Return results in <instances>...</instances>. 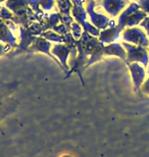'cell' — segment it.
Returning <instances> with one entry per match:
<instances>
[{"mask_svg":"<svg viewBox=\"0 0 149 157\" xmlns=\"http://www.w3.org/2000/svg\"><path fill=\"white\" fill-rule=\"evenodd\" d=\"M99 43V39H97L96 37L90 35L89 33L83 32L82 33L81 38L79 40H76V46H77L78 54L75 60L71 61L72 62V68L66 74L65 78H68L73 73H77L80 77L82 84L83 86L85 85L83 81V71H85V67L89 59V55L93 53V51L96 48V46Z\"/></svg>","mask_w":149,"mask_h":157,"instance_id":"1","label":"cell"},{"mask_svg":"<svg viewBox=\"0 0 149 157\" xmlns=\"http://www.w3.org/2000/svg\"><path fill=\"white\" fill-rule=\"evenodd\" d=\"M86 0H73V7L72 14L75 21L80 25L84 32L89 33L90 35L94 37H99L100 30L94 27L89 21H87V11L86 8H84L83 3Z\"/></svg>","mask_w":149,"mask_h":157,"instance_id":"2","label":"cell"},{"mask_svg":"<svg viewBox=\"0 0 149 157\" xmlns=\"http://www.w3.org/2000/svg\"><path fill=\"white\" fill-rule=\"evenodd\" d=\"M122 46L125 48L127 52V58L125 60L127 64L132 63V62H141L144 67H147L149 62V56L146 48L128 42H123Z\"/></svg>","mask_w":149,"mask_h":157,"instance_id":"3","label":"cell"},{"mask_svg":"<svg viewBox=\"0 0 149 157\" xmlns=\"http://www.w3.org/2000/svg\"><path fill=\"white\" fill-rule=\"evenodd\" d=\"M123 39L124 42H128L137 46H142L144 48L149 46V39L147 38V35L143 32V30L137 27L127 28L126 30H124Z\"/></svg>","mask_w":149,"mask_h":157,"instance_id":"4","label":"cell"},{"mask_svg":"<svg viewBox=\"0 0 149 157\" xmlns=\"http://www.w3.org/2000/svg\"><path fill=\"white\" fill-rule=\"evenodd\" d=\"M97 2L95 0H88L87 5H86V11L87 14L90 17V23L93 25L94 27H96L99 30H105L106 28L109 27L110 20L106 15L95 12V7H96Z\"/></svg>","mask_w":149,"mask_h":157,"instance_id":"5","label":"cell"},{"mask_svg":"<svg viewBox=\"0 0 149 157\" xmlns=\"http://www.w3.org/2000/svg\"><path fill=\"white\" fill-rule=\"evenodd\" d=\"M51 48H52V44L50 41L44 39L40 36H38V37H36V39L34 40V42L26 49V51L25 52H41V53H44L45 55H48L50 58H52L53 61L56 62V63H57L62 70V67H61V64H60L59 60L52 54L51 52H50V49Z\"/></svg>","mask_w":149,"mask_h":157,"instance_id":"6","label":"cell"},{"mask_svg":"<svg viewBox=\"0 0 149 157\" xmlns=\"http://www.w3.org/2000/svg\"><path fill=\"white\" fill-rule=\"evenodd\" d=\"M51 53L59 60L60 64L62 67V71L68 74L69 71V67L68 64V57L71 54V48L66 44L57 43L54 46H52Z\"/></svg>","mask_w":149,"mask_h":157,"instance_id":"7","label":"cell"},{"mask_svg":"<svg viewBox=\"0 0 149 157\" xmlns=\"http://www.w3.org/2000/svg\"><path fill=\"white\" fill-rule=\"evenodd\" d=\"M57 3V7L59 9V13L61 15V24L71 31V27L73 25L72 17V7H73V0H55Z\"/></svg>","mask_w":149,"mask_h":157,"instance_id":"8","label":"cell"},{"mask_svg":"<svg viewBox=\"0 0 149 157\" xmlns=\"http://www.w3.org/2000/svg\"><path fill=\"white\" fill-rule=\"evenodd\" d=\"M128 67H129V70L131 71V75H132L135 91L136 92H139V90H140L142 84H143V82H144L145 75H146L145 70L138 63V62H132V63H129Z\"/></svg>","mask_w":149,"mask_h":157,"instance_id":"9","label":"cell"},{"mask_svg":"<svg viewBox=\"0 0 149 157\" xmlns=\"http://www.w3.org/2000/svg\"><path fill=\"white\" fill-rule=\"evenodd\" d=\"M128 3L129 0H101L102 7L112 17H116Z\"/></svg>","mask_w":149,"mask_h":157,"instance_id":"10","label":"cell"},{"mask_svg":"<svg viewBox=\"0 0 149 157\" xmlns=\"http://www.w3.org/2000/svg\"><path fill=\"white\" fill-rule=\"evenodd\" d=\"M0 42L4 43L6 45H9L11 48H17L18 44L17 43V38L12 34L11 30L5 24V21L0 18Z\"/></svg>","mask_w":149,"mask_h":157,"instance_id":"11","label":"cell"},{"mask_svg":"<svg viewBox=\"0 0 149 157\" xmlns=\"http://www.w3.org/2000/svg\"><path fill=\"white\" fill-rule=\"evenodd\" d=\"M122 31L123 30L120 29L118 25L112 26V27H108V28H106L105 30L100 31L98 39L103 44H112L119 38Z\"/></svg>","mask_w":149,"mask_h":157,"instance_id":"12","label":"cell"},{"mask_svg":"<svg viewBox=\"0 0 149 157\" xmlns=\"http://www.w3.org/2000/svg\"><path fill=\"white\" fill-rule=\"evenodd\" d=\"M104 53H105V56H118L123 60H126L127 58L125 48L122 46V44L119 43H112L104 46Z\"/></svg>","mask_w":149,"mask_h":157,"instance_id":"13","label":"cell"},{"mask_svg":"<svg viewBox=\"0 0 149 157\" xmlns=\"http://www.w3.org/2000/svg\"><path fill=\"white\" fill-rule=\"evenodd\" d=\"M139 9H140V6H139L138 3L137 2H132V3H130V4L128 5V7H127L122 13H120V17H119V21H118V26L123 31L125 30V28H126V21H127V20H128V17L132 13H134L135 11L139 10Z\"/></svg>","mask_w":149,"mask_h":157,"instance_id":"14","label":"cell"},{"mask_svg":"<svg viewBox=\"0 0 149 157\" xmlns=\"http://www.w3.org/2000/svg\"><path fill=\"white\" fill-rule=\"evenodd\" d=\"M147 17V13L145 11H143L141 9L139 10L135 11L134 13H132L130 17H128V20L126 21V27L127 28H133V27H136L137 25H140V23L142 21L144 20L145 17Z\"/></svg>","mask_w":149,"mask_h":157,"instance_id":"15","label":"cell"},{"mask_svg":"<svg viewBox=\"0 0 149 157\" xmlns=\"http://www.w3.org/2000/svg\"><path fill=\"white\" fill-rule=\"evenodd\" d=\"M40 37H42V38L50 41V42L63 43V36L59 35V34H57V33H55L54 31H52V30H48V31H45V32L41 33Z\"/></svg>","mask_w":149,"mask_h":157,"instance_id":"16","label":"cell"},{"mask_svg":"<svg viewBox=\"0 0 149 157\" xmlns=\"http://www.w3.org/2000/svg\"><path fill=\"white\" fill-rule=\"evenodd\" d=\"M83 29H82V27L79 25L77 21H74L71 27V31H72V35L73 37L76 39V40H79L81 38L82 36V33L84 32V31H82Z\"/></svg>","mask_w":149,"mask_h":157,"instance_id":"17","label":"cell"},{"mask_svg":"<svg viewBox=\"0 0 149 157\" xmlns=\"http://www.w3.org/2000/svg\"><path fill=\"white\" fill-rule=\"evenodd\" d=\"M0 18L3 21H14V14L11 10H9L7 7H1L0 10Z\"/></svg>","mask_w":149,"mask_h":157,"instance_id":"18","label":"cell"},{"mask_svg":"<svg viewBox=\"0 0 149 157\" xmlns=\"http://www.w3.org/2000/svg\"><path fill=\"white\" fill-rule=\"evenodd\" d=\"M40 6L43 10L49 11L54 6V0H40Z\"/></svg>","mask_w":149,"mask_h":157,"instance_id":"19","label":"cell"},{"mask_svg":"<svg viewBox=\"0 0 149 157\" xmlns=\"http://www.w3.org/2000/svg\"><path fill=\"white\" fill-rule=\"evenodd\" d=\"M138 4L142 10L149 14V0H138Z\"/></svg>","mask_w":149,"mask_h":157,"instance_id":"20","label":"cell"},{"mask_svg":"<svg viewBox=\"0 0 149 157\" xmlns=\"http://www.w3.org/2000/svg\"><path fill=\"white\" fill-rule=\"evenodd\" d=\"M10 48H11V47L9 45H6V44L4 45V44H2L1 42H0V57L3 56L4 54H6V53L10 50Z\"/></svg>","mask_w":149,"mask_h":157,"instance_id":"21","label":"cell"},{"mask_svg":"<svg viewBox=\"0 0 149 157\" xmlns=\"http://www.w3.org/2000/svg\"><path fill=\"white\" fill-rule=\"evenodd\" d=\"M140 26L142 28H144L145 31H146V33H147V36L149 37V17H146L143 21H141Z\"/></svg>","mask_w":149,"mask_h":157,"instance_id":"22","label":"cell"},{"mask_svg":"<svg viewBox=\"0 0 149 157\" xmlns=\"http://www.w3.org/2000/svg\"><path fill=\"white\" fill-rule=\"evenodd\" d=\"M141 90H142V93L149 96V78H147V80L142 84Z\"/></svg>","mask_w":149,"mask_h":157,"instance_id":"23","label":"cell"},{"mask_svg":"<svg viewBox=\"0 0 149 157\" xmlns=\"http://www.w3.org/2000/svg\"><path fill=\"white\" fill-rule=\"evenodd\" d=\"M3 98H2V95H0V113L3 111Z\"/></svg>","mask_w":149,"mask_h":157,"instance_id":"24","label":"cell"},{"mask_svg":"<svg viewBox=\"0 0 149 157\" xmlns=\"http://www.w3.org/2000/svg\"><path fill=\"white\" fill-rule=\"evenodd\" d=\"M86 1H88V0H86ZM96 2H101V0H95Z\"/></svg>","mask_w":149,"mask_h":157,"instance_id":"25","label":"cell"},{"mask_svg":"<svg viewBox=\"0 0 149 157\" xmlns=\"http://www.w3.org/2000/svg\"><path fill=\"white\" fill-rule=\"evenodd\" d=\"M133 2H136V1H138V0H132Z\"/></svg>","mask_w":149,"mask_h":157,"instance_id":"26","label":"cell"},{"mask_svg":"<svg viewBox=\"0 0 149 157\" xmlns=\"http://www.w3.org/2000/svg\"><path fill=\"white\" fill-rule=\"evenodd\" d=\"M3 1H5V0H0V3H1V2H3Z\"/></svg>","mask_w":149,"mask_h":157,"instance_id":"27","label":"cell"},{"mask_svg":"<svg viewBox=\"0 0 149 157\" xmlns=\"http://www.w3.org/2000/svg\"><path fill=\"white\" fill-rule=\"evenodd\" d=\"M148 74H149V67H148Z\"/></svg>","mask_w":149,"mask_h":157,"instance_id":"28","label":"cell"},{"mask_svg":"<svg viewBox=\"0 0 149 157\" xmlns=\"http://www.w3.org/2000/svg\"><path fill=\"white\" fill-rule=\"evenodd\" d=\"M0 10H1V5H0Z\"/></svg>","mask_w":149,"mask_h":157,"instance_id":"29","label":"cell"},{"mask_svg":"<svg viewBox=\"0 0 149 157\" xmlns=\"http://www.w3.org/2000/svg\"><path fill=\"white\" fill-rule=\"evenodd\" d=\"M148 50H149V46H148Z\"/></svg>","mask_w":149,"mask_h":157,"instance_id":"30","label":"cell"}]
</instances>
